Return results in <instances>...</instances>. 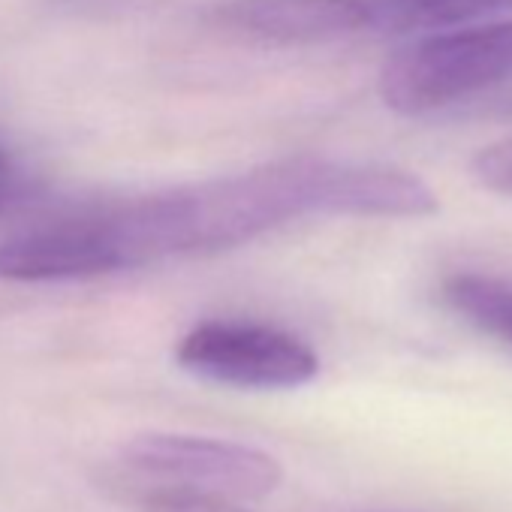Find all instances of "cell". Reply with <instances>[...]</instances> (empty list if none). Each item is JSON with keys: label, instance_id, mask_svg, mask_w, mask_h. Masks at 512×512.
I'll return each mask as SVG.
<instances>
[{"label": "cell", "instance_id": "cell-1", "mask_svg": "<svg viewBox=\"0 0 512 512\" xmlns=\"http://www.w3.org/2000/svg\"><path fill=\"white\" fill-rule=\"evenodd\" d=\"M437 193L386 163L293 157L238 175L97 205L115 272L241 247L299 217H428Z\"/></svg>", "mask_w": 512, "mask_h": 512}, {"label": "cell", "instance_id": "cell-2", "mask_svg": "<svg viewBox=\"0 0 512 512\" xmlns=\"http://www.w3.org/2000/svg\"><path fill=\"white\" fill-rule=\"evenodd\" d=\"M512 79V19L455 28L392 52L380 100L398 115H425Z\"/></svg>", "mask_w": 512, "mask_h": 512}, {"label": "cell", "instance_id": "cell-3", "mask_svg": "<svg viewBox=\"0 0 512 512\" xmlns=\"http://www.w3.org/2000/svg\"><path fill=\"white\" fill-rule=\"evenodd\" d=\"M127 485L139 494H199L214 500H263L281 479L275 455L199 434H142L118 458Z\"/></svg>", "mask_w": 512, "mask_h": 512}, {"label": "cell", "instance_id": "cell-4", "mask_svg": "<svg viewBox=\"0 0 512 512\" xmlns=\"http://www.w3.org/2000/svg\"><path fill=\"white\" fill-rule=\"evenodd\" d=\"M184 371L235 389H296L320 374V356L296 335L235 320H205L175 347Z\"/></svg>", "mask_w": 512, "mask_h": 512}, {"label": "cell", "instance_id": "cell-5", "mask_svg": "<svg viewBox=\"0 0 512 512\" xmlns=\"http://www.w3.org/2000/svg\"><path fill=\"white\" fill-rule=\"evenodd\" d=\"M214 22L235 37L293 46L374 28V13L368 0H229Z\"/></svg>", "mask_w": 512, "mask_h": 512}, {"label": "cell", "instance_id": "cell-6", "mask_svg": "<svg viewBox=\"0 0 512 512\" xmlns=\"http://www.w3.org/2000/svg\"><path fill=\"white\" fill-rule=\"evenodd\" d=\"M374 28L407 34L425 28H461L476 19L512 13V0H368Z\"/></svg>", "mask_w": 512, "mask_h": 512}, {"label": "cell", "instance_id": "cell-7", "mask_svg": "<svg viewBox=\"0 0 512 512\" xmlns=\"http://www.w3.org/2000/svg\"><path fill=\"white\" fill-rule=\"evenodd\" d=\"M470 169H473V178L485 190L512 196V139H503V142H494V145H485L482 151H476Z\"/></svg>", "mask_w": 512, "mask_h": 512}, {"label": "cell", "instance_id": "cell-8", "mask_svg": "<svg viewBox=\"0 0 512 512\" xmlns=\"http://www.w3.org/2000/svg\"><path fill=\"white\" fill-rule=\"evenodd\" d=\"M145 512H244L229 500L199 497V494H148L139 497Z\"/></svg>", "mask_w": 512, "mask_h": 512}, {"label": "cell", "instance_id": "cell-9", "mask_svg": "<svg viewBox=\"0 0 512 512\" xmlns=\"http://www.w3.org/2000/svg\"><path fill=\"white\" fill-rule=\"evenodd\" d=\"M497 338L506 341V344H512V305H509V311H506V317H503V326H500Z\"/></svg>", "mask_w": 512, "mask_h": 512}, {"label": "cell", "instance_id": "cell-10", "mask_svg": "<svg viewBox=\"0 0 512 512\" xmlns=\"http://www.w3.org/2000/svg\"><path fill=\"white\" fill-rule=\"evenodd\" d=\"M7 175H10V157H7L4 148H0V187L7 184Z\"/></svg>", "mask_w": 512, "mask_h": 512}, {"label": "cell", "instance_id": "cell-11", "mask_svg": "<svg viewBox=\"0 0 512 512\" xmlns=\"http://www.w3.org/2000/svg\"><path fill=\"white\" fill-rule=\"evenodd\" d=\"M0 199H4V187H0Z\"/></svg>", "mask_w": 512, "mask_h": 512}]
</instances>
